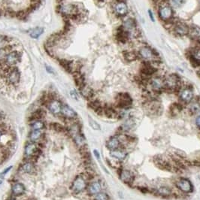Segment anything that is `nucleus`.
Masks as SVG:
<instances>
[{"label":"nucleus","mask_w":200,"mask_h":200,"mask_svg":"<svg viewBox=\"0 0 200 200\" xmlns=\"http://www.w3.org/2000/svg\"><path fill=\"white\" fill-rule=\"evenodd\" d=\"M1 135H2V133H1V132H0V137H1Z\"/></svg>","instance_id":"nucleus-46"},{"label":"nucleus","mask_w":200,"mask_h":200,"mask_svg":"<svg viewBox=\"0 0 200 200\" xmlns=\"http://www.w3.org/2000/svg\"><path fill=\"white\" fill-rule=\"evenodd\" d=\"M190 111L193 114H196L200 111V103L198 102H192L190 106Z\"/></svg>","instance_id":"nucleus-28"},{"label":"nucleus","mask_w":200,"mask_h":200,"mask_svg":"<svg viewBox=\"0 0 200 200\" xmlns=\"http://www.w3.org/2000/svg\"><path fill=\"white\" fill-rule=\"evenodd\" d=\"M120 180L127 184H132L134 181V175L128 169H121L119 173Z\"/></svg>","instance_id":"nucleus-11"},{"label":"nucleus","mask_w":200,"mask_h":200,"mask_svg":"<svg viewBox=\"0 0 200 200\" xmlns=\"http://www.w3.org/2000/svg\"><path fill=\"white\" fill-rule=\"evenodd\" d=\"M6 80L8 84H12V85H16L20 83V72L16 66L11 67Z\"/></svg>","instance_id":"nucleus-2"},{"label":"nucleus","mask_w":200,"mask_h":200,"mask_svg":"<svg viewBox=\"0 0 200 200\" xmlns=\"http://www.w3.org/2000/svg\"><path fill=\"white\" fill-rule=\"evenodd\" d=\"M43 32H44V29L41 28V27H37V28L34 29V30L31 31L30 35L32 38V39H38V38H39V36H40Z\"/></svg>","instance_id":"nucleus-25"},{"label":"nucleus","mask_w":200,"mask_h":200,"mask_svg":"<svg viewBox=\"0 0 200 200\" xmlns=\"http://www.w3.org/2000/svg\"><path fill=\"white\" fill-rule=\"evenodd\" d=\"M154 68L152 66V65H145L143 66L142 68V72L145 75H151L154 72Z\"/></svg>","instance_id":"nucleus-29"},{"label":"nucleus","mask_w":200,"mask_h":200,"mask_svg":"<svg viewBox=\"0 0 200 200\" xmlns=\"http://www.w3.org/2000/svg\"><path fill=\"white\" fill-rule=\"evenodd\" d=\"M33 169V165H32V163H25L23 165V171L25 172H31Z\"/></svg>","instance_id":"nucleus-37"},{"label":"nucleus","mask_w":200,"mask_h":200,"mask_svg":"<svg viewBox=\"0 0 200 200\" xmlns=\"http://www.w3.org/2000/svg\"><path fill=\"white\" fill-rule=\"evenodd\" d=\"M196 126L199 127V128H200V115L199 117H197V118H196Z\"/></svg>","instance_id":"nucleus-41"},{"label":"nucleus","mask_w":200,"mask_h":200,"mask_svg":"<svg viewBox=\"0 0 200 200\" xmlns=\"http://www.w3.org/2000/svg\"><path fill=\"white\" fill-rule=\"evenodd\" d=\"M114 9H115V13L117 15H120V16H124L128 12V8H127V4L125 2H117L115 5Z\"/></svg>","instance_id":"nucleus-13"},{"label":"nucleus","mask_w":200,"mask_h":200,"mask_svg":"<svg viewBox=\"0 0 200 200\" xmlns=\"http://www.w3.org/2000/svg\"><path fill=\"white\" fill-rule=\"evenodd\" d=\"M175 186L179 190L185 194H190L194 190V186L192 183L187 178H184V177L180 178L175 183Z\"/></svg>","instance_id":"nucleus-3"},{"label":"nucleus","mask_w":200,"mask_h":200,"mask_svg":"<svg viewBox=\"0 0 200 200\" xmlns=\"http://www.w3.org/2000/svg\"><path fill=\"white\" fill-rule=\"evenodd\" d=\"M181 110V107L179 106L178 104H174L173 106L171 107V112L173 115H177Z\"/></svg>","instance_id":"nucleus-36"},{"label":"nucleus","mask_w":200,"mask_h":200,"mask_svg":"<svg viewBox=\"0 0 200 200\" xmlns=\"http://www.w3.org/2000/svg\"><path fill=\"white\" fill-rule=\"evenodd\" d=\"M48 109L54 115H58L61 113L62 106L61 102L56 99H52L48 102Z\"/></svg>","instance_id":"nucleus-10"},{"label":"nucleus","mask_w":200,"mask_h":200,"mask_svg":"<svg viewBox=\"0 0 200 200\" xmlns=\"http://www.w3.org/2000/svg\"><path fill=\"white\" fill-rule=\"evenodd\" d=\"M88 120H89V124H90V126L91 127V128H93L95 130H100V126L99 123H96L94 119L90 118V117H89Z\"/></svg>","instance_id":"nucleus-34"},{"label":"nucleus","mask_w":200,"mask_h":200,"mask_svg":"<svg viewBox=\"0 0 200 200\" xmlns=\"http://www.w3.org/2000/svg\"><path fill=\"white\" fill-rule=\"evenodd\" d=\"M21 60V53L17 51H11L8 53L5 59L4 65L8 66H15Z\"/></svg>","instance_id":"nucleus-1"},{"label":"nucleus","mask_w":200,"mask_h":200,"mask_svg":"<svg viewBox=\"0 0 200 200\" xmlns=\"http://www.w3.org/2000/svg\"><path fill=\"white\" fill-rule=\"evenodd\" d=\"M120 141L119 140L118 137H115V136H113V137H111L108 141H107V148L110 150V151H114V150H116L120 148Z\"/></svg>","instance_id":"nucleus-18"},{"label":"nucleus","mask_w":200,"mask_h":200,"mask_svg":"<svg viewBox=\"0 0 200 200\" xmlns=\"http://www.w3.org/2000/svg\"><path fill=\"white\" fill-rule=\"evenodd\" d=\"M179 98L181 101L184 103H190L194 99V92L190 88H184L181 90L179 94Z\"/></svg>","instance_id":"nucleus-9"},{"label":"nucleus","mask_w":200,"mask_h":200,"mask_svg":"<svg viewBox=\"0 0 200 200\" xmlns=\"http://www.w3.org/2000/svg\"><path fill=\"white\" fill-rule=\"evenodd\" d=\"M87 190H88L89 194L90 195H96L99 193L101 192L102 190V186L101 184L99 181H94L92 182L87 187Z\"/></svg>","instance_id":"nucleus-19"},{"label":"nucleus","mask_w":200,"mask_h":200,"mask_svg":"<svg viewBox=\"0 0 200 200\" xmlns=\"http://www.w3.org/2000/svg\"><path fill=\"white\" fill-rule=\"evenodd\" d=\"M44 115H45V113H44V111H43L42 109H39L33 114V118H35V120H39V119H41L42 117H44Z\"/></svg>","instance_id":"nucleus-35"},{"label":"nucleus","mask_w":200,"mask_h":200,"mask_svg":"<svg viewBox=\"0 0 200 200\" xmlns=\"http://www.w3.org/2000/svg\"><path fill=\"white\" fill-rule=\"evenodd\" d=\"M128 35L129 34L123 30V28H122V30H119L118 33H117V38H118V40L120 41H123V42H125L127 40Z\"/></svg>","instance_id":"nucleus-23"},{"label":"nucleus","mask_w":200,"mask_h":200,"mask_svg":"<svg viewBox=\"0 0 200 200\" xmlns=\"http://www.w3.org/2000/svg\"><path fill=\"white\" fill-rule=\"evenodd\" d=\"M193 60L197 63H200V48H197L194 49V52L192 53Z\"/></svg>","instance_id":"nucleus-30"},{"label":"nucleus","mask_w":200,"mask_h":200,"mask_svg":"<svg viewBox=\"0 0 200 200\" xmlns=\"http://www.w3.org/2000/svg\"><path fill=\"white\" fill-rule=\"evenodd\" d=\"M3 14H4V12L2 11V10H0V17H1L2 15H3Z\"/></svg>","instance_id":"nucleus-45"},{"label":"nucleus","mask_w":200,"mask_h":200,"mask_svg":"<svg viewBox=\"0 0 200 200\" xmlns=\"http://www.w3.org/2000/svg\"><path fill=\"white\" fill-rule=\"evenodd\" d=\"M81 93L83 95V96H84L87 99H89V98H91L93 96V94H94V92H93V90L90 88V87H88L85 84L84 87H82L80 89Z\"/></svg>","instance_id":"nucleus-22"},{"label":"nucleus","mask_w":200,"mask_h":200,"mask_svg":"<svg viewBox=\"0 0 200 200\" xmlns=\"http://www.w3.org/2000/svg\"><path fill=\"white\" fill-rule=\"evenodd\" d=\"M118 104L120 108H128L132 104V99H131L130 96L128 94H120L118 97Z\"/></svg>","instance_id":"nucleus-12"},{"label":"nucleus","mask_w":200,"mask_h":200,"mask_svg":"<svg viewBox=\"0 0 200 200\" xmlns=\"http://www.w3.org/2000/svg\"><path fill=\"white\" fill-rule=\"evenodd\" d=\"M139 54L141 57L146 61H152L156 59V54L152 50L148 47H143L139 50Z\"/></svg>","instance_id":"nucleus-7"},{"label":"nucleus","mask_w":200,"mask_h":200,"mask_svg":"<svg viewBox=\"0 0 200 200\" xmlns=\"http://www.w3.org/2000/svg\"><path fill=\"white\" fill-rule=\"evenodd\" d=\"M173 11L172 8L168 5H163L159 8V16L163 21H167L172 18Z\"/></svg>","instance_id":"nucleus-6"},{"label":"nucleus","mask_w":200,"mask_h":200,"mask_svg":"<svg viewBox=\"0 0 200 200\" xmlns=\"http://www.w3.org/2000/svg\"><path fill=\"white\" fill-rule=\"evenodd\" d=\"M41 136V132L40 130H32L30 134V139L32 141H35L39 140Z\"/></svg>","instance_id":"nucleus-27"},{"label":"nucleus","mask_w":200,"mask_h":200,"mask_svg":"<svg viewBox=\"0 0 200 200\" xmlns=\"http://www.w3.org/2000/svg\"><path fill=\"white\" fill-rule=\"evenodd\" d=\"M125 58L127 60H135L136 59V55L135 53H132V52H128L127 53H125Z\"/></svg>","instance_id":"nucleus-38"},{"label":"nucleus","mask_w":200,"mask_h":200,"mask_svg":"<svg viewBox=\"0 0 200 200\" xmlns=\"http://www.w3.org/2000/svg\"><path fill=\"white\" fill-rule=\"evenodd\" d=\"M87 188V183L84 178L81 176H78L75 178L73 184H72V189L75 194H79V193L82 192L84 190Z\"/></svg>","instance_id":"nucleus-5"},{"label":"nucleus","mask_w":200,"mask_h":200,"mask_svg":"<svg viewBox=\"0 0 200 200\" xmlns=\"http://www.w3.org/2000/svg\"><path fill=\"white\" fill-rule=\"evenodd\" d=\"M175 33L177 35H180V36H183V35H186L189 33V27L186 25L185 23H177L176 25L175 26Z\"/></svg>","instance_id":"nucleus-14"},{"label":"nucleus","mask_w":200,"mask_h":200,"mask_svg":"<svg viewBox=\"0 0 200 200\" xmlns=\"http://www.w3.org/2000/svg\"><path fill=\"white\" fill-rule=\"evenodd\" d=\"M31 127L33 130H41L44 129V123L40 120H35L31 123Z\"/></svg>","instance_id":"nucleus-24"},{"label":"nucleus","mask_w":200,"mask_h":200,"mask_svg":"<svg viewBox=\"0 0 200 200\" xmlns=\"http://www.w3.org/2000/svg\"><path fill=\"white\" fill-rule=\"evenodd\" d=\"M94 154H95V156H96V157H97V159H99V157H100V156H99V152H98L97 151H96V150H95V151H94Z\"/></svg>","instance_id":"nucleus-43"},{"label":"nucleus","mask_w":200,"mask_h":200,"mask_svg":"<svg viewBox=\"0 0 200 200\" xmlns=\"http://www.w3.org/2000/svg\"><path fill=\"white\" fill-rule=\"evenodd\" d=\"M36 151H37V148H36L35 144L31 142L27 144L25 148V154L27 156H31L33 154H35Z\"/></svg>","instance_id":"nucleus-21"},{"label":"nucleus","mask_w":200,"mask_h":200,"mask_svg":"<svg viewBox=\"0 0 200 200\" xmlns=\"http://www.w3.org/2000/svg\"><path fill=\"white\" fill-rule=\"evenodd\" d=\"M110 155H111V157L115 158V159L118 160L119 161H123V160L127 158V153L125 151H123V150L118 148V149L111 151Z\"/></svg>","instance_id":"nucleus-15"},{"label":"nucleus","mask_w":200,"mask_h":200,"mask_svg":"<svg viewBox=\"0 0 200 200\" xmlns=\"http://www.w3.org/2000/svg\"><path fill=\"white\" fill-rule=\"evenodd\" d=\"M184 0H170V3L174 7H179L181 6Z\"/></svg>","instance_id":"nucleus-39"},{"label":"nucleus","mask_w":200,"mask_h":200,"mask_svg":"<svg viewBox=\"0 0 200 200\" xmlns=\"http://www.w3.org/2000/svg\"><path fill=\"white\" fill-rule=\"evenodd\" d=\"M70 94H71V96H72V97L73 98V99H78V96H77V93L75 92V91H74V90L71 91V92H70Z\"/></svg>","instance_id":"nucleus-40"},{"label":"nucleus","mask_w":200,"mask_h":200,"mask_svg":"<svg viewBox=\"0 0 200 200\" xmlns=\"http://www.w3.org/2000/svg\"><path fill=\"white\" fill-rule=\"evenodd\" d=\"M12 193L13 194L16 195V196H20V195L23 194L25 192V187L23 184H20V183H16L12 186Z\"/></svg>","instance_id":"nucleus-20"},{"label":"nucleus","mask_w":200,"mask_h":200,"mask_svg":"<svg viewBox=\"0 0 200 200\" xmlns=\"http://www.w3.org/2000/svg\"><path fill=\"white\" fill-rule=\"evenodd\" d=\"M94 200H109V197L106 193L100 192L98 194L95 195Z\"/></svg>","instance_id":"nucleus-32"},{"label":"nucleus","mask_w":200,"mask_h":200,"mask_svg":"<svg viewBox=\"0 0 200 200\" xmlns=\"http://www.w3.org/2000/svg\"><path fill=\"white\" fill-rule=\"evenodd\" d=\"M179 78L177 75H170L165 77L164 80L165 87L167 89L171 90H176L179 86Z\"/></svg>","instance_id":"nucleus-4"},{"label":"nucleus","mask_w":200,"mask_h":200,"mask_svg":"<svg viewBox=\"0 0 200 200\" xmlns=\"http://www.w3.org/2000/svg\"><path fill=\"white\" fill-rule=\"evenodd\" d=\"M157 193L160 196H169L172 194V190L167 187H160L157 190Z\"/></svg>","instance_id":"nucleus-26"},{"label":"nucleus","mask_w":200,"mask_h":200,"mask_svg":"<svg viewBox=\"0 0 200 200\" xmlns=\"http://www.w3.org/2000/svg\"><path fill=\"white\" fill-rule=\"evenodd\" d=\"M123 30L129 34H134V32L135 31V22L132 19L129 18L124 22L123 24Z\"/></svg>","instance_id":"nucleus-16"},{"label":"nucleus","mask_w":200,"mask_h":200,"mask_svg":"<svg viewBox=\"0 0 200 200\" xmlns=\"http://www.w3.org/2000/svg\"><path fill=\"white\" fill-rule=\"evenodd\" d=\"M46 69H47V71L48 72H49V73H53V69L52 68H51V67H50V66H46Z\"/></svg>","instance_id":"nucleus-42"},{"label":"nucleus","mask_w":200,"mask_h":200,"mask_svg":"<svg viewBox=\"0 0 200 200\" xmlns=\"http://www.w3.org/2000/svg\"><path fill=\"white\" fill-rule=\"evenodd\" d=\"M28 15L27 10H22V11H19L16 12V18H18L19 20H24Z\"/></svg>","instance_id":"nucleus-33"},{"label":"nucleus","mask_w":200,"mask_h":200,"mask_svg":"<svg viewBox=\"0 0 200 200\" xmlns=\"http://www.w3.org/2000/svg\"><path fill=\"white\" fill-rule=\"evenodd\" d=\"M9 38L7 37L6 35H0V49L5 48L9 43Z\"/></svg>","instance_id":"nucleus-31"},{"label":"nucleus","mask_w":200,"mask_h":200,"mask_svg":"<svg viewBox=\"0 0 200 200\" xmlns=\"http://www.w3.org/2000/svg\"><path fill=\"white\" fill-rule=\"evenodd\" d=\"M151 86V88L155 92H160L165 88L164 80L160 77H153L150 82Z\"/></svg>","instance_id":"nucleus-8"},{"label":"nucleus","mask_w":200,"mask_h":200,"mask_svg":"<svg viewBox=\"0 0 200 200\" xmlns=\"http://www.w3.org/2000/svg\"><path fill=\"white\" fill-rule=\"evenodd\" d=\"M61 113L63 114V115L65 118L72 119L75 118L77 117L76 112L74 111L72 108H70L69 106H67V105H64L62 107V111Z\"/></svg>","instance_id":"nucleus-17"},{"label":"nucleus","mask_w":200,"mask_h":200,"mask_svg":"<svg viewBox=\"0 0 200 200\" xmlns=\"http://www.w3.org/2000/svg\"><path fill=\"white\" fill-rule=\"evenodd\" d=\"M149 15H150V17H151V19L153 21V20H154V19H153V16L152 14H151V11H149Z\"/></svg>","instance_id":"nucleus-44"}]
</instances>
